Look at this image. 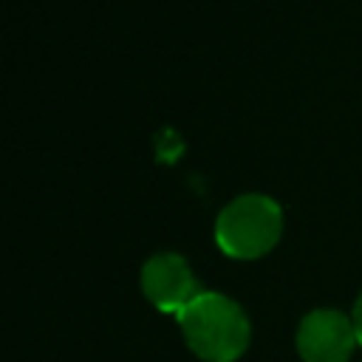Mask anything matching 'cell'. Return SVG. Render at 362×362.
Instances as JSON below:
<instances>
[{
	"label": "cell",
	"instance_id": "obj_3",
	"mask_svg": "<svg viewBox=\"0 0 362 362\" xmlns=\"http://www.w3.org/2000/svg\"><path fill=\"white\" fill-rule=\"evenodd\" d=\"M356 345L351 317L337 308H314L297 328V354L303 362H348Z\"/></svg>",
	"mask_w": 362,
	"mask_h": 362
},
{
	"label": "cell",
	"instance_id": "obj_4",
	"mask_svg": "<svg viewBox=\"0 0 362 362\" xmlns=\"http://www.w3.org/2000/svg\"><path fill=\"white\" fill-rule=\"evenodd\" d=\"M141 291L158 311L175 317L201 294L189 263L175 252H158L141 266Z\"/></svg>",
	"mask_w": 362,
	"mask_h": 362
},
{
	"label": "cell",
	"instance_id": "obj_2",
	"mask_svg": "<svg viewBox=\"0 0 362 362\" xmlns=\"http://www.w3.org/2000/svg\"><path fill=\"white\" fill-rule=\"evenodd\" d=\"M283 235L280 204L260 192H246L229 201L215 221V243L226 257L255 260L277 246Z\"/></svg>",
	"mask_w": 362,
	"mask_h": 362
},
{
	"label": "cell",
	"instance_id": "obj_5",
	"mask_svg": "<svg viewBox=\"0 0 362 362\" xmlns=\"http://www.w3.org/2000/svg\"><path fill=\"white\" fill-rule=\"evenodd\" d=\"M351 322H354V331H356V342L362 345V294H359V297H356V303H354Z\"/></svg>",
	"mask_w": 362,
	"mask_h": 362
},
{
	"label": "cell",
	"instance_id": "obj_1",
	"mask_svg": "<svg viewBox=\"0 0 362 362\" xmlns=\"http://www.w3.org/2000/svg\"><path fill=\"white\" fill-rule=\"evenodd\" d=\"M178 325L187 348L204 362H235L252 339L246 311L221 291H201L178 314Z\"/></svg>",
	"mask_w": 362,
	"mask_h": 362
}]
</instances>
